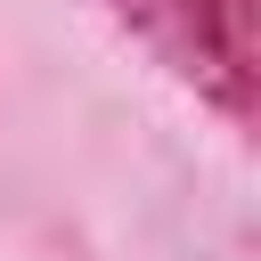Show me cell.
Wrapping results in <instances>:
<instances>
[{
  "label": "cell",
  "instance_id": "6da1fadb",
  "mask_svg": "<svg viewBox=\"0 0 261 261\" xmlns=\"http://www.w3.org/2000/svg\"><path fill=\"white\" fill-rule=\"evenodd\" d=\"M114 16L237 130L253 122V0H114Z\"/></svg>",
  "mask_w": 261,
  "mask_h": 261
}]
</instances>
